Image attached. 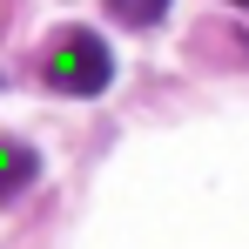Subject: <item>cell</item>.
Segmentation results:
<instances>
[{
  "label": "cell",
  "instance_id": "obj_1",
  "mask_svg": "<svg viewBox=\"0 0 249 249\" xmlns=\"http://www.w3.org/2000/svg\"><path fill=\"white\" fill-rule=\"evenodd\" d=\"M41 81L54 88V94H108V81H115V47L101 41L94 27H68L61 41L47 47Z\"/></svg>",
  "mask_w": 249,
  "mask_h": 249
},
{
  "label": "cell",
  "instance_id": "obj_4",
  "mask_svg": "<svg viewBox=\"0 0 249 249\" xmlns=\"http://www.w3.org/2000/svg\"><path fill=\"white\" fill-rule=\"evenodd\" d=\"M236 7H249V0H236Z\"/></svg>",
  "mask_w": 249,
  "mask_h": 249
},
{
  "label": "cell",
  "instance_id": "obj_3",
  "mask_svg": "<svg viewBox=\"0 0 249 249\" xmlns=\"http://www.w3.org/2000/svg\"><path fill=\"white\" fill-rule=\"evenodd\" d=\"M108 14L122 27H155V20H168V0H108Z\"/></svg>",
  "mask_w": 249,
  "mask_h": 249
},
{
  "label": "cell",
  "instance_id": "obj_2",
  "mask_svg": "<svg viewBox=\"0 0 249 249\" xmlns=\"http://www.w3.org/2000/svg\"><path fill=\"white\" fill-rule=\"evenodd\" d=\"M34 175H41V155L27 142H0V202H14Z\"/></svg>",
  "mask_w": 249,
  "mask_h": 249
}]
</instances>
